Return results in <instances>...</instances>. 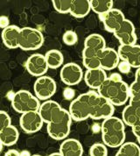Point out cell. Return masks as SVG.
Listing matches in <instances>:
<instances>
[{
  "instance_id": "6da1fadb",
  "label": "cell",
  "mask_w": 140,
  "mask_h": 156,
  "mask_svg": "<svg viewBox=\"0 0 140 156\" xmlns=\"http://www.w3.org/2000/svg\"><path fill=\"white\" fill-rule=\"evenodd\" d=\"M68 112L72 119L76 122L88 119L100 120L113 116L115 107L96 91L90 90L72 100Z\"/></svg>"
},
{
  "instance_id": "7a4b0ae2",
  "label": "cell",
  "mask_w": 140,
  "mask_h": 156,
  "mask_svg": "<svg viewBox=\"0 0 140 156\" xmlns=\"http://www.w3.org/2000/svg\"><path fill=\"white\" fill-rule=\"evenodd\" d=\"M44 124H47L48 135L55 140H65L70 133L72 118L68 111L63 109L54 100H47L40 104L38 111Z\"/></svg>"
},
{
  "instance_id": "3957f363",
  "label": "cell",
  "mask_w": 140,
  "mask_h": 156,
  "mask_svg": "<svg viewBox=\"0 0 140 156\" xmlns=\"http://www.w3.org/2000/svg\"><path fill=\"white\" fill-rule=\"evenodd\" d=\"M97 93L113 106H122L130 100V86L118 73H113L97 90Z\"/></svg>"
},
{
  "instance_id": "277c9868",
  "label": "cell",
  "mask_w": 140,
  "mask_h": 156,
  "mask_svg": "<svg viewBox=\"0 0 140 156\" xmlns=\"http://www.w3.org/2000/svg\"><path fill=\"white\" fill-rule=\"evenodd\" d=\"M103 143L112 148L120 147L125 141V126L117 117L111 116L103 121L101 126Z\"/></svg>"
},
{
  "instance_id": "5b68a950",
  "label": "cell",
  "mask_w": 140,
  "mask_h": 156,
  "mask_svg": "<svg viewBox=\"0 0 140 156\" xmlns=\"http://www.w3.org/2000/svg\"><path fill=\"white\" fill-rule=\"evenodd\" d=\"M105 48V39L99 34H92L85 39L82 50V63L87 70L100 68L97 55L100 51Z\"/></svg>"
},
{
  "instance_id": "8992f818",
  "label": "cell",
  "mask_w": 140,
  "mask_h": 156,
  "mask_svg": "<svg viewBox=\"0 0 140 156\" xmlns=\"http://www.w3.org/2000/svg\"><path fill=\"white\" fill-rule=\"evenodd\" d=\"M12 106L15 112L24 114L30 112H38L40 106V102L30 91L20 90L13 94Z\"/></svg>"
},
{
  "instance_id": "52a82bcc",
  "label": "cell",
  "mask_w": 140,
  "mask_h": 156,
  "mask_svg": "<svg viewBox=\"0 0 140 156\" xmlns=\"http://www.w3.org/2000/svg\"><path fill=\"white\" fill-rule=\"evenodd\" d=\"M44 36L38 29L33 27L20 28L19 34V46L24 51H34L39 49L44 44Z\"/></svg>"
},
{
  "instance_id": "ba28073f",
  "label": "cell",
  "mask_w": 140,
  "mask_h": 156,
  "mask_svg": "<svg viewBox=\"0 0 140 156\" xmlns=\"http://www.w3.org/2000/svg\"><path fill=\"white\" fill-rule=\"evenodd\" d=\"M33 90L34 96L40 101H47L55 94L57 85L53 78L47 76H43L37 78L34 82Z\"/></svg>"
},
{
  "instance_id": "9c48e42d",
  "label": "cell",
  "mask_w": 140,
  "mask_h": 156,
  "mask_svg": "<svg viewBox=\"0 0 140 156\" xmlns=\"http://www.w3.org/2000/svg\"><path fill=\"white\" fill-rule=\"evenodd\" d=\"M60 76L61 82L66 85L75 86L83 79L84 73L81 66L75 62H68L62 66Z\"/></svg>"
},
{
  "instance_id": "30bf717a",
  "label": "cell",
  "mask_w": 140,
  "mask_h": 156,
  "mask_svg": "<svg viewBox=\"0 0 140 156\" xmlns=\"http://www.w3.org/2000/svg\"><path fill=\"white\" fill-rule=\"evenodd\" d=\"M122 120L124 125L131 127L133 134L140 145V108L129 105L122 112Z\"/></svg>"
},
{
  "instance_id": "8fae6325",
  "label": "cell",
  "mask_w": 140,
  "mask_h": 156,
  "mask_svg": "<svg viewBox=\"0 0 140 156\" xmlns=\"http://www.w3.org/2000/svg\"><path fill=\"white\" fill-rule=\"evenodd\" d=\"M118 40L121 45H135L137 44L138 36L133 23L129 20H124L119 27L113 34Z\"/></svg>"
},
{
  "instance_id": "7c38bea8",
  "label": "cell",
  "mask_w": 140,
  "mask_h": 156,
  "mask_svg": "<svg viewBox=\"0 0 140 156\" xmlns=\"http://www.w3.org/2000/svg\"><path fill=\"white\" fill-rule=\"evenodd\" d=\"M120 61L125 62L134 69L140 68V45H120L117 49Z\"/></svg>"
},
{
  "instance_id": "4fadbf2b",
  "label": "cell",
  "mask_w": 140,
  "mask_h": 156,
  "mask_svg": "<svg viewBox=\"0 0 140 156\" xmlns=\"http://www.w3.org/2000/svg\"><path fill=\"white\" fill-rule=\"evenodd\" d=\"M25 66L28 73L31 76L36 77H40L45 76V74L49 69L45 55L38 53L28 57Z\"/></svg>"
},
{
  "instance_id": "5bb4252c",
  "label": "cell",
  "mask_w": 140,
  "mask_h": 156,
  "mask_svg": "<svg viewBox=\"0 0 140 156\" xmlns=\"http://www.w3.org/2000/svg\"><path fill=\"white\" fill-rule=\"evenodd\" d=\"M44 122L38 112H30L21 114L19 126L26 133H34L43 126Z\"/></svg>"
},
{
  "instance_id": "9a60e30c",
  "label": "cell",
  "mask_w": 140,
  "mask_h": 156,
  "mask_svg": "<svg viewBox=\"0 0 140 156\" xmlns=\"http://www.w3.org/2000/svg\"><path fill=\"white\" fill-rule=\"evenodd\" d=\"M101 21L103 22L105 30L109 33L114 34L118 28L119 26L125 20V16L119 9L113 8L104 14L99 16Z\"/></svg>"
},
{
  "instance_id": "2e32d148",
  "label": "cell",
  "mask_w": 140,
  "mask_h": 156,
  "mask_svg": "<svg viewBox=\"0 0 140 156\" xmlns=\"http://www.w3.org/2000/svg\"><path fill=\"white\" fill-rule=\"evenodd\" d=\"M100 68L103 70H112L118 66L120 62L117 51L112 48H105L98 54Z\"/></svg>"
},
{
  "instance_id": "e0dca14e",
  "label": "cell",
  "mask_w": 140,
  "mask_h": 156,
  "mask_svg": "<svg viewBox=\"0 0 140 156\" xmlns=\"http://www.w3.org/2000/svg\"><path fill=\"white\" fill-rule=\"evenodd\" d=\"M83 78L88 87H89L91 90H97L107 80L108 76L106 74V71L99 68V69H96L86 70V72L84 73Z\"/></svg>"
},
{
  "instance_id": "ac0fdd59",
  "label": "cell",
  "mask_w": 140,
  "mask_h": 156,
  "mask_svg": "<svg viewBox=\"0 0 140 156\" xmlns=\"http://www.w3.org/2000/svg\"><path fill=\"white\" fill-rule=\"evenodd\" d=\"M19 34H20V28L17 26L14 25H10L8 27L4 29L2 31V41L5 46L14 49L19 48Z\"/></svg>"
},
{
  "instance_id": "d6986e66",
  "label": "cell",
  "mask_w": 140,
  "mask_h": 156,
  "mask_svg": "<svg viewBox=\"0 0 140 156\" xmlns=\"http://www.w3.org/2000/svg\"><path fill=\"white\" fill-rule=\"evenodd\" d=\"M59 153L62 156H82L83 147L75 139H67L61 144Z\"/></svg>"
},
{
  "instance_id": "ffe728a7",
  "label": "cell",
  "mask_w": 140,
  "mask_h": 156,
  "mask_svg": "<svg viewBox=\"0 0 140 156\" xmlns=\"http://www.w3.org/2000/svg\"><path fill=\"white\" fill-rule=\"evenodd\" d=\"M91 11L89 0H72L70 14L77 19L86 17Z\"/></svg>"
},
{
  "instance_id": "44dd1931",
  "label": "cell",
  "mask_w": 140,
  "mask_h": 156,
  "mask_svg": "<svg viewBox=\"0 0 140 156\" xmlns=\"http://www.w3.org/2000/svg\"><path fill=\"white\" fill-rule=\"evenodd\" d=\"M19 130L12 125L0 132V141L5 147H11L15 145L19 140Z\"/></svg>"
},
{
  "instance_id": "7402d4cb",
  "label": "cell",
  "mask_w": 140,
  "mask_h": 156,
  "mask_svg": "<svg viewBox=\"0 0 140 156\" xmlns=\"http://www.w3.org/2000/svg\"><path fill=\"white\" fill-rule=\"evenodd\" d=\"M46 62L48 69H56L61 67L64 62V56L62 53L58 49H51L47 51L45 55Z\"/></svg>"
},
{
  "instance_id": "603a6c76",
  "label": "cell",
  "mask_w": 140,
  "mask_h": 156,
  "mask_svg": "<svg viewBox=\"0 0 140 156\" xmlns=\"http://www.w3.org/2000/svg\"><path fill=\"white\" fill-rule=\"evenodd\" d=\"M91 10L99 16L104 14L113 9L114 1L112 0H89Z\"/></svg>"
},
{
  "instance_id": "cb8c5ba5",
  "label": "cell",
  "mask_w": 140,
  "mask_h": 156,
  "mask_svg": "<svg viewBox=\"0 0 140 156\" xmlns=\"http://www.w3.org/2000/svg\"><path fill=\"white\" fill-rule=\"evenodd\" d=\"M116 156H140L139 146L134 142H124L119 147Z\"/></svg>"
},
{
  "instance_id": "d4e9b609",
  "label": "cell",
  "mask_w": 140,
  "mask_h": 156,
  "mask_svg": "<svg viewBox=\"0 0 140 156\" xmlns=\"http://www.w3.org/2000/svg\"><path fill=\"white\" fill-rule=\"evenodd\" d=\"M53 6L59 13H69L72 0H53Z\"/></svg>"
},
{
  "instance_id": "484cf974",
  "label": "cell",
  "mask_w": 140,
  "mask_h": 156,
  "mask_svg": "<svg viewBox=\"0 0 140 156\" xmlns=\"http://www.w3.org/2000/svg\"><path fill=\"white\" fill-rule=\"evenodd\" d=\"M130 96L131 98L140 97V68L136 71L135 80L130 86Z\"/></svg>"
},
{
  "instance_id": "4316f807",
  "label": "cell",
  "mask_w": 140,
  "mask_h": 156,
  "mask_svg": "<svg viewBox=\"0 0 140 156\" xmlns=\"http://www.w3.org/2000/svg\"><path fill=\"white\" fill-rule=\"evenodd\" d=\"M90 156H108V149L103 143H95L89 149Z\"/></svg>"
},
{
  "instance_id": "83f0119b",
  "label": "cell",
  "mask_w": 140,
  "mask_h": 156,
  "mask_svg": "<svg viewBox=\"0 0 140 156\" xmlns=\"http://www.w3.org/2000/svg\"><path fill=\"white\" fill-rule=\"evenodd\" d=\"M62 41L63 42L65 43V45H67V46H74L78 41V36L75 31L68 30L63 34Z\"/></svg>"
},
{
  "instance_id": "f1b7e54d",
  "label": "cell",
  "mask_w": 140,
  "mask_h": 156,
  "mask_svg": "<svg viewBox=\"0 0 140 156\" xmlns=\"http://www.w3.org/2000/svg\"><path fill=\"white\" fill-rule=\"evenodd\" d=\"M12 119L5 111H0V132L3 131L8 126H10L12 124Z\"/></svg>"
},
{
  "instance_id": "f546056e",
  "label": "cell",
  "mask_w": 140,
  "mask_h": 156,
  "mask_svg": "<svg viewBox=\"0 0 140 156\" xmlns=\"http://www.w3.org/2000/svg\"><path fill=\"white\" fill-rule=\"evenodd\" d=\"M117 68H118V70L121 73H123V74H128V73H130L131 69V67L130 66V64H128L125 62H122V61H120Z\"/></svg>"
},
{
  "instance_id": "4dcf8cb0",
  "label": "cell",
  "mask_w": 140,
  "mask_h": 156,
  "mask_svg": "<svg viewBox=\"0 0 140 156\" xmlns=\"http://www.w3.org/2000/svg\"><path fill=\"white\" fill-rule=\"evenodd\" d=\"M10 26V20L7 16H0V28L3 30Z\"/></svg>"
},
{
  "instance_id": "1f68e13d",
  "label": "cell",
  "mask_w": 140,
  "mask_h": 156,
  "mask_svg": "<svg viewBox=\"0 0 140 156\" xmlns=\"http://www.w3.org/2000/svg\"><path fill=\"white\" fill-rule=\"evenodd\" d=\"M64 97L67 98V99H72L73 98H74V96H75V91L71 89V88H67V89H65L64 90Z\"/></svg>"
},
{
  "instance_id": "d6a6232c",
  "label": "cell",
  "mask_w": 140,
  "mask_h": 156,
  "mask_svg": "<svg viewBox=\"0 0 140 156\" xmlns=\"http://www.w3.org/2000/svg\"><path fill=\"white\" fill-rule=\"evenodd\" d=\"M130 105L140 108V97H134L130 98Z\"/></svg>"
},
{
  "instance_id": "836d02e7",
  "label": "cell",
  "mask_w": 140,
  "mask_h": 156,
  "mask_svg": "<svg viewBox=\"0 0 140 156\" xmlns=\"http://www.w3.org/2000/svg\"><path fill=\"white\" fill-rule=\"evenodd\" d=\"M5 156H19V152L16 149H10L5 154Z\"/></svg>"
},
{
  "instance_id": "e575fe53",
  "label": "cell",
  "mask_w": 140,
  "mask_h": 156,
  "mask_svg": "<svg viewBox=\"0 0 140 156\" xmlns=\"http://www.w3.org/2000/svg\"><path fill=\"white\" fill-rule=\"evenodd\" d=\"M19 156H32V154H30V152L27 150H23L22 152L19 153Z\"/></svg>"
},
{
  "instance_id": "d590c367",
  "label": "cell",
  "mask_w": 140,
  "mask_h": 156,
  "mask_svg": "<svg viewBox=\"0 0 140 156\" xmlns=\"http://www.w3.org/2000/svg\"><path fill=\"white\" fill-rule=\"evenodd\" d=\"M48 156H62V155L58 152V153H53V154H51Z\"/></svg>"
},
{
  "instance_id": "8d00e7d4",
  "label": "cell",
  "mask_w": 140,
  "mask_h": 156,
  "mask_svg": "<svg viewBox=\"0 0 140 156\" xmlns=\"http://www.w3.org/2000/svg\"><path fill=\"white\" fill-rule=\"evenodd\" d=\"M3 148H4V145L2 144V142L0 141V153L2 152V150H3Z\"/></svg>"
},
{
  "instance_id": "74e56055",
  "label": "cell",
  "mask_w": 140,
  "mask_h": 156,
  "mask_svg": "<svg viewBox=\"0 0 140 156\" xmlns=\"http://www.w3.org/2000/svg\"><path fill=\"white\" fill-rule=\"evenodd\" d=\"M32 156H41V155H39V154H34V155H32Z\"/></svg>"
}]
</instances>
